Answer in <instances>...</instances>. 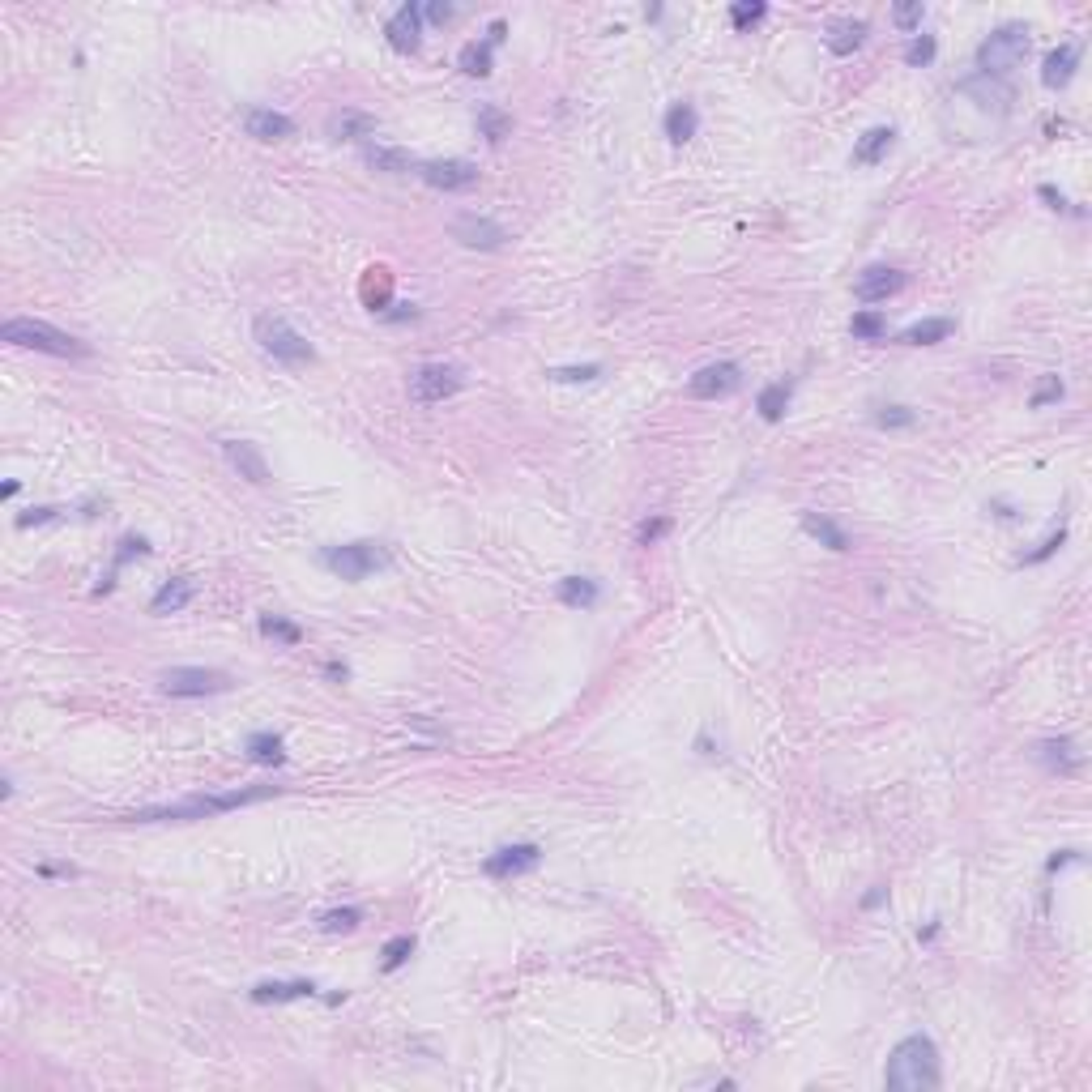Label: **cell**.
Here are the masks:
<instances>
[{
  "mask_svg": "<svg viewBox=\"0 0 1092 1092\" xmlns=\"http://www.w3.org/2000/svg\"><path fill=\"white\" fill-rule=\"evenodd\" d=\"M278 794V785H256V789H231V794H192L183 803H167V806H145V811L124 815L128 824H188V820H205V815H226L240 811V806L265 803V798Z\"/></svg>",
  "mask_w": 1092,
  "mask_h": 1092,
  "instance_id": "6da1fadb",
  "label": "cell"
},
{
  "mask_svg": "<svg viewBox=\"0 0 1092 1092\" xmlns=\"http://www.w3.org/2000/svg\"><path fill=\"white\" fill-rule=\"evenodd\" d=\"M884 1084L892 1092H931V1088H939V1045H934L931 1037H922V1033L896 1041V1050L888 1054Z\"/></svg>",
  "mask_w": 1092,
  "mask_h": 1092,
  "instance_id": "7a4b0ae2",
  "label": "cell"
},
{
  "mask_svg": "<svg viewBox=\"0 0 1092 1092\" xmlns=\"http://www.w3.org/2000/svg\"><path fill=\"white\" fill-rule=\"evenodd\" d=\"M0 342L9 346H22V351H39V354H56V359H86L90 346L81 337L64 333V329L48 325V320H34V316H13L0 325Z\"/></svg>",
  "mask_w": 1092,
  "mask_h": 1092,
  "instance_id": "3957f363",
  "label": "cell"
},
{
  "mask_svg": "<svg viewBox=\"0 0 1092 1092\" xmlns=\"http://www.w3.org/2000/svg\"><path fill=\"white\" fill-rule=\"evenodd\" d=\"M1033 39H1029V26L1020 22H1007L998 26V31H990L986 39L977 43V69L986 73V77H1003V73L1020 69L1024 56H1029Z\"/></svg>",
  "mask_w": 1092,
  "mask_h": 1092,
  "instance_id": "277c9868",
  "label": "cell"
},
{
  "mask_svg": "<svg viewBox=\"0 0 1092 1092\" xmlns=\"http://www.w3.org/2000/svg\"><path fill=\"white\" fill-rule=\"evenodd\" d=\"M252 333H256V346H261L265 354H273L278 363H287V367H304V363H311L316 359V351H311V342L299 329H290L287 320L282 316H256V325H252Z\"/></svg>",
  "mask_w": 1092,
  "mask_h": 1092,
  "instance_id": "5b68a950",
  "label": "cell"
},
{
  "mask_svg": "<svg viewBox=\"0 0 1092 1092\" xmlns=\"http://www.w3.org/2000/svg\"><path fill=\"white\" fill-rule=\"evenodd\" d=\"M465 384V372L457 363H423L410 372V401L418 406H439Z\"/></svg>",
  "mask_w": 1092,
  "mask_h": 1092,
  "instance_id": "8992f818",
  "label": "cell"
},
{
  "mask_svg": "<svg viewBox=\"0 0 1092 1092\" xmlns=\"http://www.w3.org/2000/svg\"><path fill=\"white\" fill-rule=\"evenodd\" d=\"M162 692L167 696H180V700H201V696H218L231 687V678L223 670H209V666H171L162 670Z\"/></svg>",
  "mask_w": 1092,
  "mask_h": 1092,
  "instance_id": "52a82bcc",
  "label": "cell"
},
{
  "mask_svg": "<svg viewBox=\"0 0 1092 1092\" xmlns=\"http://www.w3.org/2000/svg\"><path fill=\"white\" fill-rule=\"evenodd\" d=\"M325 564L333 567L342 581H363V576H372L375 567L389 564V550L375 546V543H346V546H329Z\"/></svg>",
  "mask_w": 1092,
  "mask_h": 1092,
  "instance_id": "ba28073f",
  "label": "cell"
},
{
  "mask_svg": "<svg viewBox=\"0 0 1092 1092\" xmlns=\"http://www.w3.org/2000/svg\"><path fill=\"white\" fill-rule=\"evenodd\" d=\"M742 389V367L739 363H709L700 367V372L687 380V393H692L696 401H717V397H730V393Z\"/></svg>",
  "mask_w": 1092,
  "mask_h": 1092,
  "instance_id": "9c48e42d",
  "label": "cell"
},
{
  "mask_svg": "<svg viewBox=\"0 0 1092 1092\" xmlns=\"http://www.w3.org/2000/svg\"><path fill=\"white\" fill-rule=\"evenodd\" d=\"M418 180L439 192H470L479 183V167L465 159H431V162H418Z\"/></svg>",
  "mask_w": 1092,
  "mask_h": 1092,
  "instance_id": "30bf717a",
  "label": "cell"
},
{
  "mask_svg": "<svg viewBox=\"0 0 1092 1092\" xmlns=\"http://www.w3.org/2000/svg\"><path fill=\"white\" fill-rule=\"evenodd\" d=\"M448 231H453L457 244L474 247V252H495V247L508 240V231H503L500 223H491V218H482V214H457L453 223H448Z\"/></svg>",
  "mask_w": 1092,
  "mask_h": 1092,
  "instance_id": "8fae6325",
  "label": "cell"
},
{
  "mask_svg": "<svg viewBox=\"0 0 1092 1092\" xmlns=\"http://www.w3.org/2000/svg\"><path fill=\"white\" fill-rule=\"evenodd\" d=\"M538 862H543V849H538L534 841H521V846L495 849L491 858L482 862V870H486L491 879H512V875H525V870H534Z\"/></svg>",
  "mask_w": 1092,
  "mask_h": 1092,
  "instance_id": "7c38bea8",
  "label": "cell"
},
{
  "mask_svg": "<svg viewBox=\"0 0 1092 1092\" xmlns=\"http://www.w3.org/2000/svg\"><path fill=\"white\" fill-rule=\"evenodd\" d=\"M223 457L231 461V470L240 474V479H247L252 486H265L273 479L269 461H265V453L252 444V439H223Z\"/></svg>",
  "mask_w": 1092,
  "mask_h": 1092,
  "instance_id": "4fadbf2b",
  "label": "cell"
},
{
  "mask_svg": "<svg viewBox=\"0 0 1092 1092\" xmlns=\"http://www.w3.org/2000/svg\"><path fill=\"white\" fill-rule=\"evenodd\" d=\"M901 287H905V273H901V269H892V265H870V269L858 273V282H853V295H858L862 304H884V299H892Z\"/></svg>",
  "mask_w": 1092,
  "mask_h": 1092,
  "instance_id": "5bb4252c",
  "label": "cell"
},
{
  "mask_svg": "<svg viewBox=\"0 0 1092 1092\" xmlns=\"http://www.w3.org/2000/svg\"><path fill=\"white\" fill-rule=\"evenodd\" d=\"M418 31H423V9H418V5H401L397 13L384 22L389 48H393V52H406V56H410V52H418V43H423V39H418Z\"/></svg>",
  "mask_w": 1092,
  "mask_h": 1092,
  "instance_id": "9a60e30c",
  "label": "cell"
},
{
  "mask_svg": "<svg viewBox=\"0 0 1092 1092\" xmlns=\"http://www.w3.org/2000/svg\"><path fill=\"white\" fill-rule=\"evenodd\" d=\"M244 128H247V137H256V141H287V137H295V120L273 112V107H247Z\"/></svg>",
  "mask_w": 1092,
  "mask_h": 1092,
  "instance_id": "2e32d148",
  "label": "cell"
},
{
  "mask_svg": "<svg viewBox=\"0 0 1092 1092\" xmlns=\"http://www.w3.org/2000/svg\"><path fill=\"white\" fill-rule=\"evenodd\" d=\"M892 145H896V128L892 124H875V128H867V133L858 137V145H853V162H858V167H875V162L884 159Z\"/></svg>",
  "mask_w": 1092,
  "mask_h": 1092,
  "instance_id": "e0dca14e",
  "label": "cell"
},
{
  "mask_svg": "<svg viewBox=\"0 0 1092 1092\" xmlns=\"http://www.w3.org/2000/svg\"><path fill=\"white\" fill-rule=\"evenodd\" d=\"M252 1003H290V998H311L316 995V981L299 977V981H261V986L247 990Z\"/></svg>",
  "mask_w": 1092,
  "mask_h": 1092,
  "instance_id": "ac0fdd59",
  "label": "cell"
},
{
  "mask_svg": "<svg viewBox=\"0 0 1092 1092\" xmlns=\"http://www.w3.org/2000/svg\"><path fill=\"white\" fill-rule=\"evenodd\" d=\"M1076 64H1080V48H1076V43H1062V48H1054L1050 56H1045V64H1041V81H1045L1050 90L1067 86V81L1076 77Z\"/></svg>",
  "mask_w": 1092,
  "mask_h": 1092,
  "instance_id": "d6986e66",
  "label": "cell"
},
{
  "mask_svg": "<svg viewBox=\"0 0 1092 1092\" xmlns=\"http://www.w3.org/2000/svg\"><path fill=\"white\" fill-rule=\"evenodd\" d=\"M363 159H367V167L384 171V176H406V171H418V162L410 159L406 150H397V145H380V141H372V145L363 150Z\"/></svg>",
  "mask_w": 1092,
  "mask_h": 1092,
  "instance_id": "ffe728a7",
  "label": "cell"
},
{
  "mask_svg": "<svg viewBox=\"0 0 1092 1092\" xmlns=\"http://www.w3.org/2000/svg\"><path fill=\"white\" fill-rule=\"evenodd\" d=\"M803 529L828 550H849V534L832 517H824V512H803Z\"/></svg>",
  "mask_w": 1092,
  "mask_h": 1092,
  "instance_id": "44dd1931",
  "label": "cell"
},
{
  "mask_svg": "<svg viewBox=\"0 0 1092 1092\" xmlns=\"http://www.w3.org/2000/svg\"><path fill=\"white\" fill-rule=\"evenodd\" d=\"M789 393H794V384L789 380H777V384H764L756 397V410L764 423H782L785 418V406H789Z\"/></svg>",
  "mask_w": 1092,
  "mask_h": 1092,
  "instance_id": "7402d4cb",
  "label": "cell"
},
{
  "mask_svg": "<svg viewBox=\"0 0 1092 1092\" xmlns=\"http://www.w3.org/2000/svg\"><path fill=\"white\" fill-rule=\"evenodd\" d=\"M188 602H192V581H188V576H171V581L150 598V610L154 614H171V610H183Z\"/></svg>",
  "mask_w": 1092,
  "mask_h": 1092,
  "instance_id": "603a6c76",
  "label": "cell"
},
{
  "mask_svg": "<svg viewBox=\"0 0 1092 1092\" xmlns=\"http://www.w3.org/2000/svg\"><path fill=\"white\" fill-rule=\"evenodd\" d=\"M662 128H666L670 141L683 145V141H692V137H696V128H700V116H696V107H692V103H674V107L666 112Z\"/></svg>",
  "mask_w": 1092,
  "mask_h": 1092,
  "instance_id": "cb8c5ba5",
  "label": "cell"
},
{
  "mask_svg": "<svg viewBox=\"0 0 1092 1092\" xmlns=\"http://www.w3.org/2000/svg\"><path fill=\"white\" fill-rule=\"evenodd\" d=\"M1037 760L1050 768H1062V773H1071V768H1080V751L1071 739H1045L1037 742Z\"/></svg>",
  "mask_w": 1092,
  "mask_h": 1092,
  "instance_id": "d4e9b609",
  "label": "cell"
},
{
  "mask_svg": "<svg viewBox=\"0 0 1092 1092\" xmlns=\"http://www.w3.org/2000/svg\"><path fill=\"white\" fill-rule=\"evenodd\" d=\"M952 320L948 316H931V320H917V325H910L901 333V342L905 346H934V342H943V337H952Z\"/></svg>",
  "mask_w": 1092,
  "mask_h": 1092,
  "instance_id": "484cf974",
  "label": "cell"
},
{
  "mask_svg": "<svg viewBox=\"0 0 1092 1092\" xmlns=\"http://www.w3.org/2000/svg\"><path fill=\"white\" fill-rule=\"evenodd\" d=\"M474 124H479V137H486L491 145H500L503 137L512 133V116L503 112V107H495V103H482L479 116H474Z\"/></svg>",
  "mask_w": 1092,
  "mask_h": 1092,
  "instance_id": "4316f807",
  "label": "cell"
},
{
  "mask_svg": "<svg viewBox=\"0 0 1092 1092\" xmlns=\"http://www.w3.org/2000/svg\"><path fill=\"white\" fill-rule=\"evenodd\" d=\"M862 39H867V22H832L828 26V52H837V56H849L853 48H862Z\"/></svg>",
  "mask_w": 1092,
  "mask_h": 1092,
  "instance_id": "83f0119b",
  "label": "cell"
},
{
  "mask_svg": "<svg viewBox=\"0 0 1092 1092\" xmlns=\"http://www.w3.org/2000/svg\"><path fill=\"white\" fill-rule=\"evenodd\" d=\"M247 760H256V764H287V751H282V739L278 734H269V730H261V734H252L247 739Z\"/></svg>",
  "mask_w": 1092,
  "mask_h": 1092,
  "instance_id": "f1b7e54d",
  "label": "cell"
},
{
  "mask_svg": "<svg viewBox=\"0 0 1092 1092\" xmlns=\"http://www.w3.org/2000/svg\"><path fill=\"white\" fill-rule=\"evenodd\" d=\"M329 133H333L337 141H359V137L375 133V120H372V116H363V112H342V116H333Z\"/></svg>",
  "mask_w": 1092,
  "mask_h": 1092,
  "instance_id": "f546056e",
  "label": "cell"
},
{
  "mask_svg": "<svg viewBox=\"0 0 1092 1092\" xmlns=\"http://www.w3.org/2000/svg\"><path fill=\"white\" fill-rule=\"evenodd\" d=\"M133 555H150V543L145 538H137V534H128V538H120V550H116V559H112V572L98 581V589L95 593H112V585H116V572L128 564Z\"/></svg>",
  "mask_w": 1092,
  "mask_h": 1092,
  "instance_id": "4dcf8cb0",
  "label": "cell"
},
{
  "mask_svg": "<svg viewBox=\"0 0 1092 1092\" xmlns=\"http://www.w3.org/2000/svg\"><path fill=\"white\" fill-rule=\"evenodd\" d=\"M559 602H567V607H593L598 602V585L589 576H564L559 581Z\"/></svg>",
  "mask_w": 1092,
  "mask_h": 1092,
  "instance_id": "1f68e13d",
  "label": "cell"
},
{
  "mask_svg": "<svg viewBox=\"0 0 1092 1092\" xmlns=\"http://www.w3.org/2000/svg\"><path fill=\"white\" fill-rule=\"evenodd\" d=\"M457 64H461L465 77H486L491 73V43H465L457 52Z\"/></svg>",
  "mask_w": 1092,
  "mask_h": 1092,
  "instance_id": "d6a6232c",
  "label": "cell"
},
{
  "mask_svg": "<svg viewBox=\"0 0 1092 1092\" xmlns=\"http://www.w3.org/2000/svg\"><path fill=\"white\" fill-rule=\"evenodd\" d=\"M849 333L862 337V342H879V337H888V320L879 311H853Z\"/></svg>",
  "mask_w": 1092,
  "mask_h": 1092,
  "instance_id": "836d02e7",
  "label": "cell"
},
{
  "mask_svg": "<svg viewBox=\"0 0 1092 1092\" xmlns=\"http://www.w3.org/2000/svg\"><path fill=\"white\" fill-rule=\"evenodd\" d=\"M380 956H384V960H380V969H384V973H397L410 956H415V934H397V939H389V943H384Z\"/></svg>",
  "mask_w": 1092,
  "mask_h": 1092,
  "instance_id": "e575fe53",
  "label": "cell"
},
{
  "mask_svg": "<svg viewBox=\"0 0 1092 1092\" xmlns=\"http://www.w3.org/2000/svg\"><path fill=\"white\" fill-rule=\"evenodd\" d=\"M359 922H363V910L346 905V910H329L320 917V931L325 934H351V931H359Z\"/></svg>",
  "mask_w": 1092,
  "mask_h": 1092,
  "instance_id": "d590c367",
  "label": "cell"
},
{
  "mask_svg": "<svg viewBox=\"0 0 1092 1092\" xmlns=\"http://www.w3.org/2000/svg\"><path fill=\"white\" fill-rule=\"evenodd\" d=\"M389 290H393L389 269H367V287H363L367 308H372V311H384V304H389Z\"/></svg>",
  "mask_w": 1092,
  "mask_h": 1092,
  "instance_id": "8d00e7d4",
  "label": "cell"
},
{
  "mask_svg": "<svg viewBox=\"0 0 1092 1092\" xmlns=\"http://www.w3.org/2000/svg\"><path fill=\"white\" fill-rule=\"evenodd\" d=\"M764 13H768L764 0H739V5H730V26L734 31H751Z\"/></svg>",
  "mask_w": 1092,
  "mask_h": 1092,
  "instance_id": "74e56055",
  "label": "cell"
},
{
  "mask_svg": "<svg viewBox=\"0 0 1092 1092\" xmlns=\"http://www.w3.org/2000/svg\"><path fill=\"white\" fill-rule=\"evenodd\" d=\"M261 632L269 640H282V645H299V640H304V632H299L295 623L278 619V614H261Z\"/></svg>",
  "mask_w": 1092,
  "mask_h": 1092,
  "instance_id": "f35d334b",
  "label": "cell"
},
{
  "mask_svg": "<svg viewBox=\"0 0 1092 1092\" xmlns=\"http://www.w3.org/2000/svg\"><path fill=\"white\" fill-rule=\"evenodd\" d=\"M931 60H934V39H931V34H913L910 48H905V64H913V69H926Z\"/></svg>",
  "mask_w": 1092,
  "mask_h": 1092,
  "instance_id": "ab89813d",
  "label": "cell"
},
{
  "mask_svg": "<svg viewBox=\"0 0 1092 1092\" xmlns=\"http://www.w3.org/2000/svg\"><path fill=\"white\" fill-rule=\"evenodd\" d=\"M1059 397H1062V380H1059V375H1045V380L1037 384V393L1029 397V406L1041 410V406H1050V401H1059Z\"/></svg>",
  "mask_w": 1092,
  "mask_h": 1092,
  "instance_id": "60d3db41",
  "label": "cell"
},
{
  "mask_svg": "<svg viewBox=\"0 0 1092 1092\" xmlns=\"http://www.w3.org/2000/svg\"><path fill=\"white\" fill-rule=\"evenodd\" d=\"M550 380H598L602 367L598 363H581V367H550Z\"/></svg>",
  "mask_w": 1092,
  "mask_h": 1092,
  "instance_id": "b9f144b4",
  "label": "cell"
},
{
  "mask_svg": "<svg viewBox=\"0 0 1092 1092\" xmlns=\"http://www.w3.org/2000/svg\"><path fill=\"white\" fill-rule=\"evenodd\" d=\"M875 423L879 427H913V410H905V406H884L875 415Z\"/></svg>",
  "mask_w": 1092,
  "mask_h": 1092,
  "instance_id": "7bdbcfd3",
  "label": "cell"
},
{
  "mask_svg": "<svg viewBox=\"0 0 1092 1092\" xmlns=\"http://www.w3.org/2000/svg\"><path fill=\"white\" fill-rule=\"evenodd\" d=\"M892 22L901 26V31H913V26L922 22V0H913V5H896V9H892Z\"/></svg>",
  "mask_w": 1092,
  "mask_h": 1092,
  "instance_id": "ee69618b",
  "label": "cell"
},
{
  "mask_svg": "<svg viewBox=\"0 0 1092 1092\" xmlns=\"http://www.w3.org/2000/svg\"><path fill=\"white\" fill-rule=\"evenodd\" d=\"M1062 538H1067V534H1062V529H1059V534H1050V538H1045L1041 546H1037V550H1029V555H1024V564H1041V559H1050L1054 550L1062 546Z\"/></svg>",
  "mask_w": 1092,
  "mask_h": 1092,
  "instance_id": "f6af8a7d",
  "label": "cell"
},
{
  "mask_svg": "<svg viewBox=\"0 0 1092 1092\" xmlns=\"http://www.w3.org/2000/svg\"><path fill=\"white\" fill-rule=\"evenodd\" d=\"M43 521H56V508H31V512H26V517H17V529L43 525Z\"/></svg>",
  "mask_w": 1092,
  "mask_h": 1092,
  "instance_id": "bcb514c9",
  "label": "cell"
},
{
  "mask_svg": "<svg viewBox=\"0 0 1092 1092\" xmlns=\"http://www.w3.org/2000/svg\"><path fill=\"white\" fill-rule=\"evenodd\" d=\"M666 529H670V521H666V517L645 521V525H640V543H645V546H649V543H657V538H662Z\"/></svg>",
  "mask_w": 1092,
  "mask_h": 1092,
  "instance_id": "7dc6e473",
  "label": "cell"
},
{
  "mask_svg": "<svg viewBox=\"0 0 1092 1092\" xmlns=\"http://www.w3.org/2000/svg\"><path fill=\"white\" fill-rule=\"evenodd\" d=\"M1076 858H1080L1076 849H1059V853H1054L1050 862H1045V870H1050V875H1054V870H1059V867H1067V862H1076Z\"/></svg>",
  "mask_w": 1092,
  "mask_h": 1092,
  "instance_id": "c3c4849f",
  "label": "cell"
},
{
  "mask_svg": "<svg viewBox=\"0 0 1092 1092\" xmlns=\"http://www.w3.org/2000/svg\"><path fill=\"white\" fill-rule=\"evenodd\" d=\"M448 17H453V5H427V22H436V26H444Z\"/></svg>",
  "mask_w": 1092,
  "mask_h": 1092,
  "instance_id": "681fc988",
  "label": "cell"
},
{
  "mask_svg": "<svg viewBox=\"0 0 1092 1092\" xmlns=\"http://www.w3.org/2000/svg\"><path fill=\"white\" fill-rule=\"evenodd\" d=\"M1041 197L1050 201V209H1067V201H1062V192L1054 188V183H1041Z\"/></svg>",
  "mask_w": 1092,
  "mask_h": 1092,
  "instance_id": "f907efd6",
  "label": "cell"
},
{
  "mask_svg": "<svg viewBox=\"0 0 1092 1092\" xmlns=\"http://www.w3.org/2000/svg\"><path fill=\"white\" fill-rule=\"evenodd\" d=\"M884 896H888V888H875V892H867V896H862V910H875V905H884Z\"/></svg>",
  "mask_w": 1092,
  "mask_h": 1092,
  "instance_id": "816d5d0a",
  "label": "cell"
}]
</instances>
